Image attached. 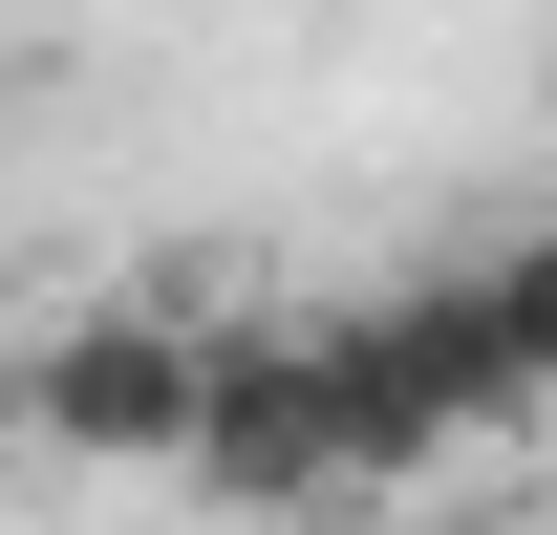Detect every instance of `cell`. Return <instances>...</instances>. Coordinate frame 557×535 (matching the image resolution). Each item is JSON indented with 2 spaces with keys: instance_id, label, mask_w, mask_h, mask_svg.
<instances>
[{
  "instance_id": "3957f363",
  "label": "cell",
  "mask_w": 557,
  "mask_h": 535,
  "mask_svg": "<svg viewBox=\"0 0 557 535\" xmlns=\"http://www.w3.org/2000/svg\"><path fill=\"white\" fill-rule=\"evenodd\" d=\"M194 343L214 322H172V300H86V322L22 343V428L65 471H172L194 450Z\"/></svg>"
},
{
  "instance_id": "7a4b0ae2",
  "label": "cell",
  "mask_w": 557,
  "mask_h": 535,
  "mask_svg": "<svg viewBox=\"0 0 557 535\" xmlns=\"http://www.w3.org/2000/svg\"><path fill=\"white\" fill-rule=\"evenodd\" d=\"M172 471H194L214 514H322L344 493V364H322V322H214Z\"/></svg>"
},
{
  "instance_id": "6da1fadb",
  "label": "cell",
  "mask_w": 557,
  "mask_h": 535,
  "mask_svg": "<svg viewBox=\"0 0 557 535\" xmlns=\"http://www.w3.org/2000/svg\"><path fill=\"white\" fill-rule=\"evenodd\" d=\"M322 364H344V493H429L450 450L536 428V386H515V343H493L472 258H429V278H386L364 322H322Z\"/></svg>"
},
{
  "instance_id": "277c9868",
  "label": "cell",
  "mask_w": 557,
  "mask_h": 535,
  "mask_svg": "<svg viewBox=\"0 0 557 535\" xmlns=\"http://www.w3.org/2000/svg\"><path fill=\"white\" fill-rule=\"evenodd\" d=\"M472 300H493V343H515V386L557 407V214H536V236H493V258H472Z\"/></svg>"
}]
</instances>
